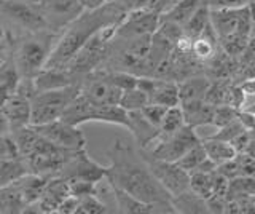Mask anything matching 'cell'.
<instances>
[{"instance_id":"cell-28","label":"cell","mask_w":255,"mask_h":214,"mask_svg":"<svg viewBox=\"0 0 255 214\" xmlns=\"http://www.w3.org/2000/svg\"><path fill=\"white\" fill-rule=\"evenodd\" d=\"M255 195V176H238L230 179L227 200H238Z\"/></svg>"},{"instance_id":"cell-20","label":"cell","mask_w":255,"mask_h":214,"mask_svg":"<svg viewBox=\"0 0 255 214\" xmlns=\"http://www.w3.org/2000/svg\"><path fill=\"white\" fill-rule=\"evenodd\" d=\"M150 102H156L166 107L180 106V93L179 82L166 80V78H156V86L150 96Z\"/></svg>"},{"instance_id":"cell-37","label":"cell","mask_w":255,"mask_h":214,"mask_svg":"<svg viewBox=\"0 0 255 214\" xmlns=\"http://www.w3.org/2000/svg\"><path fill=\"white\" fill-rule=\"evenodd\" d=\"M235 118H238V109L231 107V106H228V104L215 106L212 123H214L215 126H217V128H222V126L228 125L230 122H233Z\"/></svg>"},{"instance_id":"cell-4","label":"cell","mask_w":255,"mask_h":214,"mask_svg":"<svg viewBox=\"0 0 255 214\" xmlns=\"http://www.w3.org/2000/svg\"><path fill=\"white\" fill-rule=\"evenodd\" d=\"M59 35L46 29L40 32H27L26 37L21 38L14 50V62L21 77H35L45 67Z\"/></svg>"},{"instance_id":"cell-12","label":"cell","mask_w":255,"mask_h":214,"mask_svg":"<svg viewBox=\"0 0 255 214\" xmlns=\"http://www.w3.org/2000/svg\"><path fill=\"white\" fill-rule=\"evenodd\" d=\"M159 21H161V16L155 8H134L126 13V16L118 24L115 37L131 40V38L145 34H155Z\"/></svg>"},{"instance_id":"cell-48","label":"cell","mask_w":255,"mask_h":214,"mask_svg":"<svg viewBox=\"0 0 255 214\" xmlns=\"http://www.w3.org/2000/svg\"><path fill=\"white\" fill-rule=\"evenodd\" d=\"M14 94V91L10 88V86H6L3 83H0V107H3L8 101H10V98Z\"/></svg>"},{"instance_id":"cell-31","label":"cell","mask_w":255,"mask_h":214,"mask_svg":"<svg viewBox=\"0 0 255 214\" xmlns=\"http://www.w3.org/2000/svg\"><path fill=\"white\" fill-rule=\"evenodd\" d=\"M187 125L185 122V115H183V110L180 106H174V107H167V112L163 118L161 125H159V130L163 134H172L175 131H179L180 128Z\"/></svg>"},{"instance_id":"cell-23","label":"cell","mask_w":255,"mask_h":214,"mask_svg":"<svg viewBox=\"0 0 255 214\" xmlns=\"http://www.w3.org/2000/svg\"><path fill=\"white\" fill-rule=\"evenodd\" d=\"M209 86H211L209 80L204 77H191V78H185V80L179 82L180 102L206 99Z\"/></svg>"},{"instance_id":"cell-29","label":"cell","mask_w":255,"mask_h":214,"mask_svg":"<svg viewBox=\"0 0 255 214\" xmlns=\"http://www.w3.org/2000/svg\"><path fill=\"white\" fill-rule=\"evenodd\" d=\"M212 173H203V171H191L190 173V190L195 192L198 197L204 198L206 202L214 195Z\"/></svg>"},{"instance_id":"cell-57","label":"cell","mask_w":255,"mask_h":214,"mask_svg":"<svg viewBox=\"0 0 255 214\" xmlns=\"http://www.w3.org/2000/svg\"><path fill=\"white\" fill-rule=\"evenodd\" d=\"M251 2H252V0H251Z\"/></svg>"},{"instance_id":"cell-8","label":"cell","mask_w":255,"mask_h":214,"mask_svg":"<svg viewBox=\"0 0 255 214\" xmlns=\"http://www.w3.org/2000/svg\"><path fill=\"white\" fill-rule=\"evenodd\" d=\"M59 176L66 178L67 181H90L94 184H99L109 176V166H104L88 155L86 149L77 150L70 157V160L64 165Z\"/></svg>"},{"instance_id":"cell-38","label":"cell","mask_w":255,"mask_h":214,"mask_svg":"<svg viewBox=\"0 0 255 214\" xmlns=\"http://www.w3.org/2000/svg\"><path fill=\"white\" fill-rule=\"evenodd\" d=\"M140 112L143 114V117H145L150 123H153L155 126H158V128H159V125H161L163 118H164V115L167 112V107L161 106V104H156V102H148V104L143 107Z\"/></svg>"},{"instance_id":"cell-19","label":"cell","mask_w":255,"mask_h":214,"mask_svg":"<svg viewBox=\"0 0 255 214\" xmlns=\"http://www.w3.org/2000/svg\"><path fill=\"white\" fill-rule=\"evenodd\" d=\"M180 107L183 110V115H185L187 125L193 126V128H196L199 125L212 123L215 106L211 104L209 101L206 99L187 101V102H180Z\"/></svg>"},{"instance_id":"cell-3","label":"cell","mask_w":255,"mask_h":214,"mask_svg":"<svg viewBox=\"0 0 255 214\" xmlns=\"http://www.w3.org/2000/svg\"><path fill=\"white\" fill-rule=\"evenodd\" d=\"M254 18L249 5L243 8L211 10V24L225 54L238 56L247 50L254 32Z\"/></svg>"},{"instance_id":"cell-2","label":"cell","mask_w":255,"mask_h":214,"mask_svg":"<svg viewBox=\"0 0 255 214\" xmlns=\"http://www.w3.org/2000/svg\"><path fill=\"white\" fill-rule=\"evenodd\" d=\"M126 16L123 5L114 2H107L104 6L98 10H86L82 16L77 18L70 26H67L62 30L58 43L48 58L45 67L50 69H62L69 64V61L75 56L78 50L90 40V38L99 32L101 29L118 24ZM43 67V69H45Z\"/></svg>"},{"instance_id":"cell-30","label":"cell","mask_w":255,"mask_h":214,"mask_svg":"<svg viewBox=\"0 0 255 214\" xmlns=\"http://www.w3.org/2000/svg\"><path fill=\"white\" fill-rule=\"evenodd\" d=\"M150 102L148 96L145 91H142L139 86L131 90H125L122 94V99H120V106H122L128 112H132V110H142Z\"/></svg>"},{"instance_id":"cell-40","label":"cell","mask_w":255,"mask_h":214,"mask_svg":"<svg viewBox=\"0 0 255 214\" xmlns=\"http://www.w3.org/2000/svg\"><path fill=\"white\" fill-rule=\"evenodd\" d=\"M69 189H70V195H74L77 198L98 194V184L90 181H78V179L69 181Z\"/></svg>"},{"instance_id":"cell-50","label":"cell","mask_w":255,"mask_h":214,"mask_svg":"<svg viewBox=\"0 0 255 214\" xmlns=\"http://www.w3.org/2000/svg\"><path fill=\"white\" fill-rule=\"evenodd\" d=\"M8 133H11L10 123H8V118L3 112V109L0 107V136H3V134H8Z\"/></svg>"},{"instance_id":"cell-16","label":"cell","mask_w":255,"mask_h":214,"mask_svg":"<svg viewBox=\"0 0 255 214\" xmlns=\"http://www.w3.org/2000/svg\"><path fill=\"white\" fill-rule=\"evenodd\" d=\"M77 78L78 77L72 74L66 67H62V69L45 67L34 77V83H35L37 93H40V91L58 90V88H64V86H69L74 83H80Z\"/></svg>"},{"instance_id":"cell-11","label":"cell","mask_w":255,"mask_h":214,"mask_svg":"<svg viewBox=\"0 0 255 214\" xmlns=\"http://www.w3.org/2000/svg\"><path fill=\"white\" fill-rule=\"evenodd\" d=\"M40 5H42L48 29L58 34L86 11L80 0H45Z\"/></svg>"},{"instance_id":"cell-7","label":"cell","mask_w":255,"mask_h":214,"mask_svg":"<svg viewBox=\"0 0 255 214\" xmlns=\"http://www.w3.org/2000/svg\"><path fill=\"white\" fill-rule=\"evenodd\" d=\"M0 13L26 32L46 30L48 24L42 5L30 0H0Z\"/></svg>"},{"instance_id":"cell-21","label":"cell","mask_w":255,"mask_h":214,"mask_svg":"<svg viewBox=\"0 0 255 214\" xmlns=\"http://www.w3.org/2000/svg\"><path fill=\"white\" fill-rule=\"evenodd\" d=\"M26 208L27 203L14 182L0 187V214H18L24 213Z\"/></svg>"},{"instance_id":"cell-15","label":"cell","mask_w":255,"mask_h":214,"mask_svg":"<svg viewBox=\"0 0 255 214\" xmlns=\"http://www.w3.org/2000/svg\"><path fill=\"white\" fill-rule=\"evenodd\" d=\"M112 189V194L117 202V211L123 214H153V213H169L166 208L159 205H150L135 198L126 190L120 189L114 184H109Z\"/></svg>"},{"instance_id":"cell-45","label":"cell","mask_w":255,"mask_h":214,"mask_svg":"<svg viewBox=\"0 0 255 214\" xmlns=\"http://www.w3.org/2000/svg\"><path fill=\"white\" fill-rule=\"evenodd\" d=\"M249 141H251V133L249 131H243L241 134H238L236 138H233L230 141V144L235 147V150L239 154V152H244L247 144H249Z\"/></svg>"},{"instance_id":"cell-42","label":"cell","mask_w":255,"mask_h":214,"mask_svg":"<svg viewBox=\"0 0 255 214\" xmlns=\"http://www.w3.org/2000/svg\"><path fill=\"white\" fill-rule=\"evenodd\" d=\"M209 10H225V8H243L251 3V0H204Z\"/></svg>"},{"instance_id":"cell-56","label":"cell","mask_w":255,"mask_h":214,"mask_svg":"<svg viewBox=\"0 0 255 214\" xmlns=\"http://www.w3.org/2000/svg\"><path fill=\"white\" fill-rule=\"evenodd\" d=\"M42 2H45V0H42ZM42 2H40V3H42Z\"/></svg>"},{"instance_id":"cell-35","label":"cell","mask_w":255,"mask_h":214,"mask_svg":"<svg viewBox=\"0 0 255 214\" xmlns=\"http://www.w3.org/2000/svg\"><path fill=\"white\" fill-rule=\"evenodd\" d=\"M0 158L2 160H21V150L11 133L0 136Z\"/></svg>"},{"instance_id":"cell-44","label":"cell","mask_w":255,"mask_h":214,"mask_svg":"<svg viewBox=\"0 0 255 214\" xmlns=\"http://www.w3.org/2000/svg\"><path fill=\"white\" fill-rule=\"evenodd\" d=\"M77 208H78V198L74 197V195H69L66 200L59 205V208L56 213H59V214H77Z\"/></svg>"},{"instance_id":"cell-41","label":"cell","mask_w":255,"mask_h":214,"mask_svg":"<svg viewBox=\"0 0 255 214\" xmlns=\"http://www.w3.org/2000/svg\"><path fill=\"white\" fill-rule=\"evenodd\" d=\"M235 160L239 168V176H255V157L246 152H239L236 154Z\"/></svg>"},{"instance_id":"cell-18","label":"cell","mask_w":255,"mask_h":214,"mask_svg":"<svg viewBox=\"0 0 255 214\" xmlns=\"http://www.w3.org/2000/svg\"><path fill=\"white\" fill-rule=\"evenodd\" d=\"M128 115H129V126H128V130L131 131L135 142L140 147L148 149L159 136L161 130L153 123H150L140 110H132V112H128Z\"/></svg>"},{"instance_id":"cell-5","label":"cell","mask_w":255,"mask_h":214,"mask_svg":"<svg viewBox=\"0 0 255 214\" xmlns=\"http://www.w3.org/2000/svg\"><path fill=\"white\" fill-rule=\"evenodd\" d=\"M80 91L82 85L74 83L58 90H46L37 93L32 98V123L30 125H45L58 120L62 117L64 110L74 101Z\"/></svg>"},{"instance_id":"cell-54","label":"cell","mask_w":255,"mask_h":214,"mask_svg":"<svg viewBox=\"0 0 255 214\" xmlns=\"http://www.w3.org/2000/svg\"><path fill=\"white\" fill-rule=\"evenodd\" d=\"M252 203H254V206H255V195H252Z\"/></svg>"},{"instance_id":"cell-36","label":"cell","mask_w":255,"mask_h":214,"mask_svg":"<svg viewBox=\"0 0 255 214\" xmlns=\"http://www.w3.org/2000/svg\"><path fill=\"white\" fill-rule=\"evenodd\" d=\"M19 80H21V74H19L18 67H16L14 59L2 62V66H0V83L10 86V88L14 91Z\"/></svg>"},{"instance_id":"cell-25","label":"cell","mask_w":255,"mask_h":214,"mask_svg":"<svg viewBox=\"0 0 255 214\" xmlns=\"http://www.w3.org/2000/svg\"><path fill=\"white\" fill-rule=\"evenodd\" d=\"M209 24H211V10H209V6L203 2V5L196 10L193 16L183 24V34L195 40V38H198L204 32Z\"/></svg>"},{"instance_id":"cell-14","label":"cell","mask_w":255,"mask_h":214,"mask_svg":"<svg viewBox=\"0 0 255 214\" xmlns=\"http://www.w3.org/2000/svg\"><path fill=\"white\" fill-rule=\"evenodd\" d=\"M69 195H70L69 181L62 176H53L48 181V184L43 190L42 197L38 198V202L27 206L24 213H46V214L56 213L59 205Z\"/></svg>"},{"instance_id":"cell-47","label":"cell","mask_w":255,"mask_h":214,"mask_svg":"<svg viewBox=\"0 0 255 214\" xmlns=\"http://www.w3.org/2000/svg\"><path fill=\"white\" fill-rule=\"evenodd\" d=\"M239 86H241V90L246 96H255V77L246 78Z\"/></svg>"},{"instance_id":"cell-53","label":"cell","mask_w":255,"mask_h":214,"mask_svg":"<svg viewBox=\"0 0 255 214\" xmlns=\"http://www.w3.org/2000/svg\"><path fill=\"white\" fill-rule=\"evenodd\" d=\"M249 133H251V138H255V128H254V130H251Z\"/></svg>"},{"instance_id":"cell-49","label":"cell","mask_w":255,"mask_h":214,"mask_svg":"<svg viewBox=\"0 0 255 214\" xmlns=\"http://www.w3.org/2000/svg\"><path fill=\"white\" fill-rule=\"evenodd\" d=\"M80 2L83 3V6H85V10H98V8H101V6H104L106 5L109 0H80Z\"/></svg>"},{"instance_id":"cell-17","label":"cell","mask_w":255,"mask_h":214,"mask_svg":"<svg viewBox=\"0 0 255 214\" xmlns=\"http://www.w3.org/2000/svg\"><path fill=\"white\" fill-rule=\"evenodd\" d=\"M2 109L8 118L11 131L24 128V126H29L32 123V102L27 98L13 94Z\"/></svg>"},{"instance_id":"cell-9","label":"cell","mask_w":255,"mask_h":214,"mask_svg":"<svg viewBox=\"0 0 255 214\" xmlns=\"http://www.w3.org/2000/svg\"><path fill=\"white\" fill-rule=\"evenodd\" d=\"M82 94L94 104H120L123 90L114 85L107 77V69L93 70L82 80Z\"/></svg>"},{"instance_id":"cell-55","label":"cell","mask_w":255,"mask_h":214,"mask_svg":"<svg viewBox=\"0 0 255 214\" xmlns=\"http://www.w3.org/2000/svg\"><path fill=\"white\" fill-rule=\"evenodd\" d=\"M109 2H114V0H109Z\"/></svg>"},{"instance_id":"cell-39","label":"cell","mask_w":255,"mask_h":214,"mask_svg":"<svg viewBox=\"0 0 255 214\" xmlns=\"http://www.w3.org/2000/svg\"><path fill=\"white\" fill-rule=\"evenodd\" d=\"M243 131H246L244 125L239 122V118H235L233 122H230L228 125L222 126V128L217 130V133L214 134L215 139H222V141H227L230 142L233 138H236L238 134H241Z\"/></svg>"},{"instance_id":"cell-46","label":"cell","mask_w":255,"mask_h":214,"mask_svg":"<svg viewBox=\"0 0 255 214\" xmlns=\"http://www.w3.org/2000/svg\"><path fill=\"white\" fill-rule=\"evenodd\" d=\"M238 118H239V122H241L244 125V128L247 131H251L255 128V114L251 112V110H247V109H239L238 110Z\"/></svg>"},{"instance_id":"cell-51","label":"cell","mask_w":255,"mask_h":214,"mask_svg":"<svg viewBox=\"0 0 255 214\" xmlns=\"http://www.w3.org/2000/svg\"><path fill=\"white\" fill-rule=\"evenodd\" d=\"M244 152H246V154H249V155H252V157H255V138H251L249 144H247V147H246Z\"/></svg>"},{"instance_id":"cell-33","label":"cell","mask_w":255,"mask_h":214,"mask_svg":"<svg viewBox=\"0 0 255 214\" xmlns=\"http://www.w3.org/2000/svg\"><path fill=\"white\" fill-rule=\"evenodd\" d=\"M107 213H110V210L99 200L98 194L78 198L77 214H107Z\"/></svg>"},{"instance_id":"cell-1","label":"cell","mask_w":255,"mask_h":214,"mask_svg":"<svg viewBox=\"0 0 255 214\" xmlns=\"http://www.w3.org/2000/svg\"><path fill=\"white\" fill-rule=\"evenodd\" d=\"M110 165L107 182L126 190L139 200L159 205L169 213H177L172 205V197L150 170L145 158H140L134 149L123 139H117L109 150Z\"/></svg>"},{"instance_id":"cell-34","label":"cell","mask_w":255,"mask_h":214,"mask_svg":"<svg viewBox=\"0 0 255 214\" xmlns=\"http://www.w3.org/2000/svg\"><path fill=\"white\" fill-rule=\"evenodd\" d=\"M107 77L112 83L117 85L118 88H122L123 91L135 88L139 82V75L128 72V70H107Z\"/></svg>"},{"instance_id":"cell-6","label":"cell","mask_w":255,"mask_h":214,"mask_svg":"<svg viewBox=\"0 0 255 214\" xmlns=\"http://www.w3.org/2000/svg\"><path fill=\"white\" fill-rule=\"evenodd\" d=\"M199 142H201V139H199L193 126L185 125L183 128L172 134L159 133V136L147 150L150 157L158 158V160L177 162L179 158H182L190 149H193Z\"/></svg>"},{"instance_id":"cell-43","label":"cell","mask_w":255,"mask_h":214,"mask_svg":"<svg viewBox=\"0 0 255 214\" xmlns=\"http://www.w3.org/2000/svg\"><path fill=\"white\" fill-rule=\"evenodd\" d=\"M217 171L222 173L223 176L228 178V179H233V178H238L239 176V168H238V163L233 158V160H228L225 163H222L217 166Z\"/></svg>"},{"instance_id":"cell-13","label":"cell","mask_w":255,"mask_h":214,"mask_svg":"<svg viewBox=\"0 0 255 214\" xmlns=\"http://www.w3.org/2000/svg\"><path fill=\"white\" fill-rule=\"evenodd\" d=\"M145 160L150 166V170L156 176V179L161 182L163 187L171 194L172 198L190 190V173L180 168L175 162L158 160V158H153L150 155Z\"/></svg>"},{"instance_id":"cell-24","label":"cell","mask_w":255,"mask_h":214,"mask_svg":"<svg viewBox=\"0 0 255 214\" xmlns=\"http://www.w3.org/2000/svg\"><path fill=\"white\" fill-rule=\"evenodd\" d=\"M203 146L206 149V154L207 157L214 160L217 165H222L228 160H233L236 157V150L235 147L230 144L227 141H222V139H215V138H209V139H204L201 141Z\"/></svg>"},{"instance_id":"cell-22","label":"cell","mask_w":255,"mask_h":214,"mask_svg":"<svg viewBox=\"0 0 255 214\" xmlns=\"http://www.w3.org/2000/svg\"><path fill=\"white\" fill-rule=\"evenodd\" d=\"M203 2L204 0H177V2H174V5L169 10H166L163 13L161 19L174 21L183 27V24H185V22L196 13L199 6L203 5Z\"/></svg>"},{"instance_id":"cell-27","label":"cell","mask_w":255,"mask_h":214,"mask_svg":"<svg viewBox=\"0 0 255 214\" xmlns=\"http://www.w3.org/2000/svg\"><path fill=\"white\" fill-rule=\"evenodd\" d=\"M26 173H29V168L24 158L21 160H2L0 158V187L11 184Z\"/></svg>"},{"instance_id":"cell-26","label":"cell","mask_w":255,"mask_h":214,"mask_svg":"<svg viewBox=\"0 0 255 214\" xmlns=\"http://www.w3.org/2000/svg\"><path fill=\"white\" fill-rule=\"evenodd\" d=\"M172 205L177 213H209L207 202L191 190H187L182 195L172 198Z\"/></svg>"},{"instance_id":"cell-10","label":"cell","mask_w":255,"mask_h":214,"mask_svg":"<svg viewBox=\"0 0 255 214\" xmlns=\"http://www.w3.org/2000/svg\"><path fill=\"white\" fill-rule=\"evenodd\" d=\"M32 126L37 130L38 134H42L43 138H46L53 144L62 149H69V150L86 149V138L83 131L80 130V126L70 125L61 120V118L45 125H32Z\"/></svg>"},{"instance_id":"cell-52","label":"cell","mask_w":255,"mask_h":214,"mask_svg":"<svg viewBox=\"0 0 255 214\" xmlns=\"http://www.w3.org/2000/svg\"><path fill=\"white\" fill-rule=\"evenodd\" d=\"M3 37H5V30H3V27L0 26V42L3 40Z\"/></svg>"},{"instance_id":"cell-32","label":"cell","mask_w":255,"mask_h":214,"mask_svg":"<svg viewBox=\"0 0 255 214\" xmlns=\"http://www.w3.org/2000/svg\"><path fill=\"white\" fill-rule=\"evenodd\" d=\"M204 158H207L206 149L203 146V142H199V144H196L193 149H190L188 152L182 158H179L175 163H177L180 168H183L185 171L191 173V171H195L199 165H201V162L204 160Z\"/></svg>"}]
</instances>
